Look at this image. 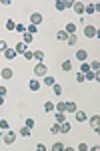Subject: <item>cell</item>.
Masks as SVG:
<instances>
[{
  "instance_id": "obj_35",
  "label": "cell",
  "mask_w": 100,
  "mask_h": 151,
  "mask_svg": "<svg viewBox=\"0 0 100 151\" xmlns=\"http://www.w3.org/2000/svg\"><path fill=\"white\" fill-rule=\"evenodd\" d=\"M24 58H26V60H32V58H34V52H32V50H26V52H24Z\"/></svg>"
},
{
  "instance_id": "obj_41",
  "label": "cell",
  "mask_w": 100,
  "mask_h": 151,
  "mask_svg": "<svg viewBox=\"0 0 100 151\" xmlns=\"http://www.w3.org/2000/svg\"><path fill=\"white\" fill-rule=\"evenodd\" d=\"M76 149H78V151H86V149H88V145H86V143H78Z\"/></svg>"
},
{
  "instance_id": "obj_40",
  "label": "cell",
  "mask_w": 100,
  "mask_h": 151,
  "mask_svg": "<svg viewBox=\"0 0 100 151\" xmlns=\"http://www.w3.org/2000/svg\"><path fill=\"white\" fill-rule=\"evenodd\" d=\"M6 48H8V45H6V42H4V40H2V38H0V52H4V50H6Z\"/></svg>"
},
{
  "instance_id": "obj_24",
  "label": "cell",
  "mask_w": 100,
  "mask_h": 151,
  "mask_svg": "<svg viewBox=\"0 0 100 151\" xmlns=\"http://www.w3.org/2000/svg\"><path fill=\"white\" fill-rule=\"evenodd\" d=\"M84 14H96V6H94V4L84 6Z\"/></svg>"
},
{
  "instance_id": "obj_32",
  "label": "cell",
  "mask_w": 100,
  "mask_h": 151,
  "mask_svg": "<svg viewBox=\"0 0 100 151\" xmlns=\"http://www.w3.org/2000/svg\"><path fill=\"white\" fill-rule=\"evenodd\" d=\"M34 60H44V52L42 50H36L34 52Z\"/></svg>"
},
{
  "instance_id": "obj_7",
  "label": "cell",
  "mask_w": 100,
  "mask_h": 151,
  "mask_svg": "<svg viewBox=\"0 0 100 151\" xmlns=\"http://www.w3.org/2000/svg\"><path fill=\"white\" fill-rule=\"evenodd\" d=\"M4 58H6V60H14V58H16V50L8 47L6 50H4Z\"/></svg>"
},
{
  "instance_id": "obj_6",
  "label": "cell",
  "mask_w": 100,
  "mask_h": 151,
  "mask_svg": "<svg viewBox=\"0 0 100 151\" xmlns=\"http://www.w3.org/2000/svg\"><path fill=\"white\" fill-rule=\"evenodd\" d=\"M90 127L98 133V129H100V117H98V115H94L92 119H90Z\"/></svg>"
},
{
  "instance_id": "obj_26",
  "label": "cell",
  "mask_w": 100,
  "mask_h": 151,
  "mask_svg": "<svg viewBox=\"0 0 100 151\" xmlns=\"http://www.w3.org/2000/svg\"><path fill=\"white\" fill-rule=\"evenodd\" d=\"M88 70H90L88 63H80V70H78V73H82V75H84V73H88Z\"/></svg>"
},
{
  "instance_id": "obj_22",
  "label": "cell",
  "mask_w": 100,
  "mask_h": 151,
  "mask_svg": "<svg viewBox=\"0 0 100 151\" xmlns=\"http://www.w3.org/2000/svg\"><path fill=\"white\" fill-rule=\"evenodd\" d=\"M54 111V103L52 101H46L44 103V113H52Z\"/></svg>"
},
{
  "instance_id": "obj_20",
  "label": "cell",
  "mask_w": 100,
  "mask_h": 151,
  "mask_svg": "<svg viewBox=\"0 0 100 151\" xmlns=\"http://www.w3.org/2000/svg\"><path fill=\"white\" fill-rule=\"evenodd\" d=\"M54 111H60V113H66V103H64V101L56 103V105H54Z\"/></svg>"
},
{
  "instance_id": "obj_9",
  "label": "cell",
  "mask_w": 100,
  "mask_h": 151,
  "mask_svg": "<svg viewBox=\"0 0 100 151\" xmlns=\"http://www.w3.org/2000/svg\"><path fill=\"white\" fill-rule=\"evenodd\" d=\"M72 8H74V12H76L78 16H82V14H84V4H82V2H74V4H72Z\"/></svg>"
},
{
  "instance_id": "obj_39",
  "label": "cell",
  "mask_w": 100,
  "mask_h": 151,
  "mask_svg": "<svg viewBox=\"0 0 100 151\" xmlns=\"http://www.w3.org/2000/svg\"><path fill=\"white\" fill-rule=\"evenodd\" d=\"M16 32H26V26L24 24H16Z\"/></svg>"
},
{
  "instance_id": "obj_36",
  "label": "cell",
  "mask_w": 100,
  "mask_h": 151,
  "mask_svg": "<svg viewBox=\"0 0 100 151\" xmlns=\"http://www.w3.org/2000/svg\"><path fill=\"white\" fill-rule=\"evenodd\" d=\"M52 149H54V151H62V149H66V147H64L62 143H54V145H52Z\"/></svg>"
},
{
  "instance_id": "obj_1",
  "label": "cell",
  "mask_w": 100,
  "mask_h": 151,
  "mask_svg": "<svg viewBox=\"0 0 100 151\" xmlns=\"http://www.w3.org/2000/svg\"><path fill=\"white\" fill-rule=\"evenodd\" d=\"M34 75H36V77H46V75H48V67H46L44 63H38V65L34 67Z\"/></svg>"
},
{
  "instance_id": "obj_45",
  "label": "cell",
  "mask_w": 100,
  "mask_h": 151,
  "mask_svg": "<svg viewBox=\"0 0 100 151\" xmlns=\"http://www.w3.org/2000/svg\"><path fill=\"white\" fill-rule=\"evenodd\" d=\"M0 79H2V77H0Z\"/></svg>"
},
{
  "instance_id": "obj_23",
  "label": "cell",
  "mask_w": 100,
  "mask_h": 151,
  "mask_svg": "<svg viewBox=\"0 0 100 151\" xmlns=\"http://www.w3.org/2000/svg\"><path fill=\"white\" fill-rule=\"evenodd\" d=\"M66 111L68 113H74L76 111V103L74 101H66Z\"/></svg>"
},
{
  "instance_id": "obj_37",
  "label": "cell",
  "mask_w": 100,
  "mask_h": 151,
  "mask_svg": "<svg viewBox=\"0 0 100 151\" xmlns=\"http://www.w3.org/2000/svg\"><path fill=\"white\" fill-rule=\"evenodd\" d=\"M50 133H52V135H58V133H60V129H58V123L50 127Z\"/></svg>"
},
{
  "instance_id": "obj_10",
  "label": "cell",
  "mask_w": 100,
  "mask_h": 151,
  "mask_svg": "<svg viewBox=\"0 0 100 151\" xmlns=\"http://www.w3.org/2000/svg\"><path fill=\"white\" fill-rule=\"evenodd\" d=\"M76 58H78V60H80V63H84V60H86V58H88V52H86V50H82V48H80V50H76Z\"/></svg>"
},
{
  "instance_id": "obj_5",
  "label": "cell",
  "mask_w": 100,
  "mask_h": 151,
  "mask_svg": "<svg viewBox=\"0 0 100 151\" xmlns=\"http://www.w3.org/2000/svg\"><path fill=\"white\" fill-rule=\"evenodd\" d=\"M40 22H42V14H40V12H32V14H30V24H36V26H38Z\"/></svg>"
},
{
  "instance_id": "obj_13",
  "label": "cell",
  "mask_w": 100,
  "mask_h": 151,
  "mask_svg": "<svg viewBox=\"0 0 100 151\" xmlns=\"http://www.w3.org/2000/svg\"><path fill=\"white\" fill-rule=\"evenodd\" d=\"M74 117H76V121L78 123H82V121H86V113H84V111H74Z\"/></svg>"
},
{
  "instance_id": "obj_29",
  "label": "cell",
  "mask_w": 100,
  "mask_h": 151,
  "mask_svg": "<svg viewBox=\"0 0 100 151\" xmlns=\"http://www.w3.org/2000/svg\"><path fill=\"white\" fill-rule=\"evenodd\" d=\"M6 30H16V22L14 20H6Z\"/></svg>"
},
{
  "instance_id": "obj_17",
  "label": "cell",
  "mask_w": 100,
  "mask_h": 151,
  "mask_svg": "<svg viewBox=\"0 0 100 151\" xmlns=\"http://www.w3.org/2000/svg\"><path fill=\"white\" fill-rule=\"evenodd\" d=\"M14 50H16V55H18V52H26V50H28V48H26V45H24L22 40H20V42H16V48H14Z\"/></svg>"
},
{
  "instance_id": "obj_33",
  "label": "cell",
  "mask_w": 100,
  "mask_h": 151,
  "mask_svg": "<svg viewBox=\"0 0 100 151\" xmlns=\"http://www.w3.org/2000/svg\"><path fill=\"white\" fill-rule=\"evenodd\" d=\"M52 91H54V95H62V87H60V85H52Z\"/></svg>"
},
{
  "instance_id": "obj_38",
  "label": "cell",
  "mask_w": 100,
  "mask_h": 151,
  "mask_svg": "<svg viewBox=\"0 0 100 151\" xmlns=\"http://www.w3.org/2000/svg\"><path fill=\"white\" fill-rule=\"evenodd\" d=\"M28 129H34V119H26V123H24Z\"/></svg>"
},
{
  "instance_id": "obj_18",
  "label": "cell",
  "mask_w": 100,
  "mask_h": 151,
  "mask_svg": "<svg viewBox=\"0 0 100 151\" xmlns=\"http://www.w3.org/2000/svg\"><path fill=\"white\" fill-rule=\"evenodd\" d=\"M42 83H44L46 87H52V85H54V77H50V75H46V77H42Z\"/></svg>"
},
{
  "instance_id": "obj_42",
  "label": "cell",
  "mask_w": 100,
  "mask_h": 151,
  "mask_svg": "<svg viewBox=\"0 0 100 151\" xmlns=\"http://www.w3.org/2000/svg\"><path fill=\"white\" fill-rule=\"evenodd\" d=\"M86 81V79H84V75H82V73H78L76 75V83H84Z\"/></svg>"
},
{
  "instance_id": "obj_4",
  "label": "cell",
  "mask_w": 100,
  "mask_h": 151,
  "mask_svg": "<svg viewBox=\"0 0 100 151\" xmlns=\"http://www.w3.org/2000/svg\"><path fill=\"white\" fill-rule=\"evenodd\" d=\"M2 141H4L6 145H12V143L16 141V133H12V131H8V133H6V135L2 137Z\"/></svg>"
},
{
  "instance_id": "obj_44",
  "label": "cell",
  "mask_w": 100,
  "mask_h": 151,
  "mask_svg": "<svg viewBox=\"0 0 100 151\" xmlns=\"http://www.w3.org/2000/svg\"><path fill=\"white\" fill-rule=\"evenodd\" d=\"M2 105H4V97H0V107H2Z\"/></svg>"
},
{
  "instance_id": "obj_3",
  "label": "cell",
  "mask_w": 100,
  "mask_h": 151,
  "mask_svg": "<svg viewBox=\"0 0 100 151\" xmlns=\"http://www.w3.org/2000/svg\"><path fill=\"white\" fill-rule=\"evenodd\" d=\"M72 4H74V2H72V0H58V2H56V10H66V8H72Z\"/></svg>"
},
{
  "instance_id": "obj_34",
  "label": "cell",
  "mask_w": 100,
  "mask_h": 151,
  "mask_svg": "<svg viewBox=\"0 0 100 151\" xmlns=\"http://www.w3.org/2000/svg\"><path fill=\"white\" fill-rule=\"evenodd\" d=\"M62 121H66V119H64V113L56 111V123H62Z\"/></svg>"
},
{
  "instance_id": "obj_27",
  "label": "cell",
  "mask_w": 100,
  "mask_h": 151,
  "mask_svg": "<svg viewBox=\"0 0 100 151\" xmlns=\"http://www.w3.org/2000/svg\"><path fill=\"white\" fill-rule=\"evenodd\" d=\"M26 32H30V35H36V32H38V26H36V24H30V26H28V28H26Z\"/></svg>"
},
{
  "instance_id": "obj_8",
  "label": "cell",
  "mask_w": 100,
  "mask_h": 151,
  "mask_svg": "<svg viewBox=\"0 0 100 151\" xmlns=\"http://www.w3.org/2000/svg\"><path fill=\"white\" fill-rule=\"evenodd\" d=\"M84 79H86V81H96L98 83V73H94V70H88V73H84Z\"/></svg>"
},
{
  "instance_id": "obj_25",
  "label": "cell",
  "mask_w": 100,
  "mask_h": 151,
  "mask_svg": "<svg viewBox=\"0 0 100 151\" xmlns=\"http://www.w3.org/2000/svg\"><path fill=\"white\" fill-rule=\"evenodd\" d=\"M32 38H34V36L30 35V32H24V38H22V42H24V45H30V42H32Z\"/></svg>"
},
{
  "instance_id": "obj_19",
  "label": "cell",
  "mask_w": 100,
  "mask_h": 151,
  "mask_svg": "<svg viewBox=\"0 0 100 151\" xmlns=\"http://www.w3.org/2000/svg\"><path fill=\"white\" fill-rule=\"evenodd\" d=\"M64 30H66L68 35H76V24H74V22H68Z\"/></svg>"
},
{
  "instance_id": "obj_12",
  "label": "cell",
  "mask_w": 100,
  "mask_h": 151,
  "mask_svg": "<svg viewBox=\"0 0 100 151\" xmlns=\"http://www.w3.org/2000/svg\"><path fill=\"white\" fill-rule=\"evenodd\" d=\"M28 87H30V91H34V93H36V91L40 89V81H38V79H32V81L28 83Z\"/></svg>"
},
{
  "instance_id": "obj_16",
  "label": "cell",
  "mask_w": 100,
  "mask_h": 151,
  "mask_svg": "<svg viewBox=\"0 0 100 151\" xmlns=\"http://www.w3.org/2000/svg\"><path fill=\"white\" fill-rule=\"evenodd\" d=\"M68 36L70 35H68L66 30H58V32H56V38H58V40H64V42L68 40Z\"/></svg>"
},
{
  "instance_id": "obj_28",
  "label": "cell",
  "mask_w": 100,
  "mask_h": 151,
  "mask_svg": "<svg viewBox=\"0 0 100 151\" xmlns=\"http://www.w3.org/2000/svg\"><path fill=\"white\" fill-rule=\"evenodd\" d=\"M98 69H100V63H98V60H92V63H90V70L98 73Z\"/></svg>"
},
{
  "instance_id": "obj_11",
  "label": "cell",
  "mask_w": 100,
  "mask_h": 151,
  "mask_svg": "<svg viewBox=\"0 0 100 151\" xmlns=\"http://www.w3.org/2000/svg\"><path fill=\"white\" fill-rule=\"evenodd\" d=\"M12 75H14V73H12V69H2V70H0V77H2V79H6V81H8V79H12Z\"/></svg>"
},
{
  "instance_id": "obj_30",
  "label": "cell",
  "mask_w": 100,
  "mask_h": 151,
  "mask_svg": "<svg viewBox=\"0 0 100 151\" xmlns=\"http://www.w3.org/2000/svg\"><path fill=\"white\" fill-rule=\"evenodd\" d=\"M70 69H72V63H70V60H64V63H62V70H64V73H68Z\"/></svg>"
},
{
  "instance_id": "obj_43",
  "label": "cell",
  "mask_w": 100,
  "mask_h": 151,
  "mask_svg": "<svg viewBox=\"0 0 100 151\" xmlns=\"http://www.w3.org/2000/svg\"><path fill=\"white\" fill-rule=\"evenodd\" d=\"M6 93H8V91H6V87H0V97H4Z\"/></svg>"
},
{
  "instance_id": "obj_21",
  "label": "cell",
  "mask_w": 100,
  "mask_h": 151,
  "mask_svg": "<svg viewBox=\"0 0 100 151\" xmlns=\"http://www.w3.org/2000/svg\"><path fill=\"white\" fill-rule=\"evenodd\" d=\"M66 42H68V47H74V45H78V36L76 35H70Z\"/></svg>"
},
{
  "instance_id": "obj_15",
  "label": "cell",
  "mask_w": 100,
  "mask_h": 151,
  "mask_svg": "<svg viewBox=\"0 0 100 151\" xmlns=\"http://www.w3.org/2000/svg\"><path fill=\"white\" fill-rule=\"evenodd\" d=\"M30 133H32V129H28L26 125H24V127L18 131V135H20V137H24V139H26V137H30Z\"/></svg>"
},
{
  "instance_id": "obj_14",
  "label": "cell",
  "mask_w": 100,
  "mask_h": 151,
  "mask_svg": "<svg viewBox=\"0 0 100 151\" xmlns=\"http://www.w3.org/2000/svg\"><path fill=\"white\" fill-rule=\"evenodd\" d=\"M58 129H60V133H68L70 131V123L68 121H62V123H58Z\"/></svg>"
},
{
  "instance_id": "obj_2",
  "label": "cell",
  "mask_w": 100,
  "mask_h": 151,
  "mask_svg": "<svg viewBox=\"0 0 100 151\" xmlns=\"http://www.w3.org/2000/svg\"><path fill=\"white\" fill-rule=\"evenodd\" d=\"M84 36H88V38H98V28L96 26H92V24H88V26H84Z\"/></svg>"
},
{
  "instance_id": "obj_31",
  "label": "cell",
  "mask_w": 100,
  "mask_h": 151,
  "mask_svg": "<svg viewBox=\"0 0 100 151\" xmlns=\"http://www.w3.org/2000/svg\"><path fill=\"white\" fill-rule=\"evenodd\" d=\"M8 127H10V123H8L6 119H0V129H2V131H6Z\"/></svg>"
}]
</instances>
